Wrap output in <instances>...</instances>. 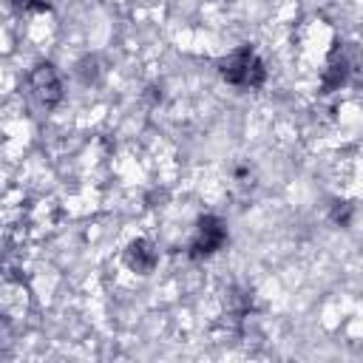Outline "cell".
I'll return each instance as SVG.
<instances>
[{"instance_id":"obj_1","label":"cell","mask_w":363,"mask_h":363,"mask_svg":"<svg viewBox=\"0 0 363 363\" xmlns=\"http://www.w3.org/2000/svg\"><path fill=\"white\" fill-rule=\"evenodd\" d=\"M224 77L230 79V82H238V85H255L258 79H261V65H258V60L252 57V54H235L230 62H227V68H224Z\"/></svg>"},{"instance_id":"obj_2","label":"cell","mask_w":363,"mask_h":363,"mask_svg":"<svg viewBox=\"0 0 363 363\" xmlns=\"http://www.w3.org/2000/svg\"><path fill=\"white\" fill-rule=\"evenodd\" d=\"M221 230H218V224H213V221H207V227L201 224V241L196 244V250L199 252H213L216 247H218V241H221Z\"/></svg>"}]
</instances>
